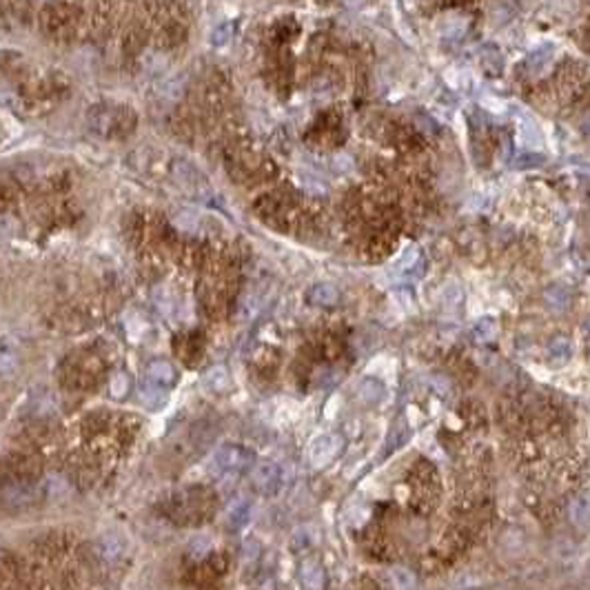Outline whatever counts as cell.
Segmentation results:
<instances>
[{
    "label": "cell",
    "mask_w": 590,
    "mask_h": 590,
    "mask_svg": "<svg viewBox=\"0 0 590 590\" xmlns=\"http://www.w3.org/2000/svg\"><path fill=\"white\" fill-rule=\"evenodd\" d=\"M568 517L575 526L590 530V495H577V497L570 500L568 504Z\"/></svg>",
    "instance_id": "obj_7"
},
{
    "label": "cell",
    "mask_w": 590,
    "mask_h": 590,
    "mask_svg": "<svg viewBox=\"0 0 590 590\" xmlns=\"http://www.w3.org/2000/svg\"><path fill=\"white\" fill-rule=\"evenodd\" d=\"M497 333H500V324L493 315L480 317V320L473 324V337H475V342H480V344L493 342L495 337H497Z\"/></svg>",
    "instance_id": "obj_11"
},
{
    "label": "cell",
    "mask_w": 590,
    "mask_h": 590,
    "mask_svg": "<svg viewBox=\"0 0 590 590\" xmlns=\"http://www.w3.org/2000/svg\"><path fill=\"white\" fill-rule=\"evenodd\" d=\"M147 376L153 384H158V386H171V384L175 382V369L164 360H153L151 364H149Z\"/></svg>",
    "instance_id": "obj_10"
},
{
    "label": "cell",
    "mask_w": 590,
    "mask_h": 590,
    "mask_svg": "<svg viewBox=\"0 0 590 590\" xmlns=\"http://www.w3.org/2000/svg\"><path fill=\"white\" fill-rule=\"evenodd\" d=\"M140 402H143V404L147 406V408H158V406H162L164 404V400H167V395H164V391L158 386V384H143V386H140Z\"/></svg>",
    "instance_id": "obj_13"
},
{
    "label": "cell",
    "mask_w": 590,
    "mask_h": 590,
    "mask_svg": "<svg viewBox=\"0 0 590 590\" xmlns=\"http://www.w3.org/2000/svg\"><path fill=\"white\" fill-rule=\"evenodd\" d=\"M213 548V544L211 541L207 539V537H198L191 544V555L193 557H204V555H209V550Z\"/></svg>",
    "instance_id": "obj_22"
},
{
    "label": "cell",
    "mask_w": 590,
    "mask_h": 590,
    "mask_svg": "<svg viewBox=\"0 0 590 590\" xmlns=\"http://www.w3.org/2000/svg\"><path fill=\"white\" fill-rule=\"evenodd\" d=\"M344 446L342 435L337 433H322L317 435L311 446H308V462L315 468H326L331 462H335V457L340 455Z\"/></svg>",
    "instance_id": "obj_1"
},
{
    "label": "cell",
    "mask_w": 590,
    "mask_h": 590,
    "mask_svg": "<svg viewBox=\"0 0 590 590\" xmlns=\"http://www.w3.org/2000/svg\"><path fill=\"white\" fill-rule=\"evenodd\" d=\"M100 555L102 557H107V559H116L120 552H123V544H120V539L118 537H102L100 539Z\"/></svg>",
    "instance_id": "obj_18"
},
{
    "label": "cell",
    "mask_w": 590,
    "mask_h": 590,
    "mask_svg": "<svg viewBox=\"0 0 590 590\" xmlns=\"http://www.w3.org/2000/svg\"><path fill=\"white\" fill-rule=\"evenodd\" d=\"M586 333H588V335H590V320H588V322H586Z\"/></svg>",
    "instance_id": "obj_24"
},
{
    "label": "cell",
    "mask_w": 590,
    "mask_h": 590,
    "mask_svg": "<svg viewBox=\"0 0 590 590\" xmlns=\"http://www.w3.org/2000/svg\"><path fill=\"white\" fill-rule=\"evenodd\" d=\"M129 389H131V384H129V378L125 376V373H118V376L111 380V384H109V393H111V395H114L116 400L127 397Z\"/></svg>",
    "instance_id": "obj_19"
},
{
    "label": "cell",
    "mask_w": 590,
    "mask_h": 590,
    "mask_svg": "<svg viewBox=\"0 0 590 590\" xmlns=\"http://www.w3.org/2000/svg\"><path fill=\"white\" fill-rule=\"evenodd\" d=\"M251 482L260 493L273 495V493H278L280 484H282V471H280V466L275 462H260V464L253 466Z\"/></svg>",
    "instance_id": "obj_3"
},
{
    "label": "cell",
    "mask_w": 590,
    "mask_h": 590,
    "mask_svg": "<svg viewBox=\"0 0 590 590\" xmlns=\"http://www.w3.org/2000/svg\"><path fill=\"white\" fill-rule=\"evenodd\" d=\"M202 386L207 389L209 393H215V395H220V393H224V391L231 386L229 371L224 369V367H213V369H209V371L202 376Z\"/></svg>",
    "instance_id": "obj_8"
},
{
    "label": "cell",
    "mask_w": 590,
    "mask_h": 590,
    "mask_svg": "<svg viewBox=\"0 0 590 590\" xmlns=\"http://www.w3.org/2000/svg\"><path fill=\"white\" fill-rule=\"evenodd\" d=\"M34 497H36V489H32V486H27V484L12 486V489L7 491V500L12 504H27Z\"/></svg>",
    "instance_id": "obj_17"
},
{
    "label": "cell",
    "mask_w": 590,
    "mask_h": 590,
    "mask_svg": "<svg viewBox=\"0 0 590 590\" xmlns=\"http://www.w3.org/2000/svg\"><path fill=\"white\" fill-rule=\"evenodd\" d=\"M358 397L364 404H380L386 400V384L378 378H364L358 382Z\"/></svg>",
    "instance_id": "obj_4"
},
{
    "label": "cell",
    "mask_w": 590,
    "mask_h": 590,
    "mask_svg": "<svg viewBox=\"0 0 590 590\" xmlns=\"http://www.w3.org/2000/svg\"><path fill=\"white\" fill-rule=\"evenodd\" d=\"M299 579H302V586L306 590H322L326 575H324V568L320 561H315V559L302 561V566H299Z\"/></svg>",
    "instance_id": "obj_5"
},
{
    "label": "cell",
    "mask_w": 590,
    "mask_h": 590,
    "mask_svg": "<svg viewBox=\"0 0 590 590\" xmlns=\"http://www.w3.org/2000/svg\"><path fill=\"white\" fill-rule=\"evenodd\" d=\"M544 302L548 304L550 311L561 313V311H566L568 304H570V291H568L564 284H552V286L546 288Z\"/></svg>",
    "instance_id": "obj_12"
},
{
    "label": "cell",
    "mask_w": 590,
    "mask_h": 590,
    "mask_svg": "<svg viewBox=\"0 0 590 590\" xmlns=\"http://www.w3.org/2000/svg\"><path fill=\"white\" fill-rule=\"evenodd\" d=\"M391 579H393V586L395 590H415L417 582H415V575L410 573L408 568L404 566H395L391 570Z\"/></svg>",
    "instance_id": "obj_16"
},
{
    "label": "cell",
    "mask_w": 590,
    "mask_h": 590,
    "mask_svg": "<svg viewBox=\"0 0 590 590\" xmlns=\"http://www.w3.org/2000/svg\"><path fill=\"white\" fill-rule=\"evenodd\" d=\"M18 371V355L12 346L0 344V378H12Z\"/></svg>",
    "instance_id": "obj_14"
},
{
    "label": "cell",
    "mask_w": 590,
    "mask_h": 590,
    "mask_svg": "<svg viewBox=\"0 0 590 590\" xmlns=\"http://www.w3.org/2000/svg\"><path fill=\"white\" fill-rule=\"evenodd\" d=\"M247 515H249V504H236L229 513L231 526H240V524L247 519Z\"/></svg>",
    "instance_id": "obj_20"
},
{
    "label": "cell",
    "mask_w": 590,
    "mask_h": 590,
    "mask_svg": "<svg viewBox=\"0 0 590 590\" xmlns=\"http://www.w3.org/2000/svg\"><path fill=\"white\" fill-rule=\"evenodd\" d=\"M546 358L552 364H566L570 358H573V342L568 337L559 335V337H552L546 346Z\"/></svg>",
    "instance_id": "obj_9"
},
{
    "label": "cell",
    "mask_w": 590,
    "mask_h": 590,
    "mask_svg": "<svg viewBox=\"0 0 590 590\" xmlns=\"http://www.w3.org/2000/svg\"><path fill=\"white\" fill-rule=\"evenodd\" d=\"M229 38H231V29H229V25H220V27H215L213 34H211V45L222 47V45H227V42H229Z\"/></svg>",
    "instance_id": "obj_21"
},
{
    "label": "cell",
    "mask_w": 590,
    "mask_h": 590,
    "mask_svg": "<svg viewBox=\"0 0 590 590\" xmlns=\"http://www.w3.org/2000/svg\"><path fill=\"white\" fill-rule=\"evenodd\" d=\"M552 47H539V49H535L532 51L530 56H528V67L535 71V73H541V71H546L548 67H550V62H552Z\"/></svg>",
    "instance_id": "obj_15"
},
{
    "label": "cell",
    "mask_w": 590,
    "mask_h": 590,
    "mask_svg": "<svg viewBox=\"0 0 590 590\" xmlns=\"http://www.w3.org/2000/svg\"><path fill=\"white\" fill-rule=\"evenodd\" d=\"M306 299H308V304H313V306H333L337 304V299H340V291H337V286L331 282H317L308 288Z\"/></svg>",
    "instance_id": "obj_6"
},
{
    "label": "cell",
    "mask_w": 590,
    "mask_h": 590,
    "mask_svg": "<svg viewBox=\"0 0 590 590\" xmlns=\"http://www.w3.org/2000/svg\"><path fill=\"white\" fill-rule=\"evenodd\" d=\"M342 3H344L346 7H351V9H360V7L367 5V0H342Z\"/></svg>",
    "instance_id": "obj_23"
},
{
    "label": "cell",
    "mask_w": 590,
    "mask_h": 590,
    "mask_svg": "<svg viewBox=\"0 0 590 590\" xmlns=\"http://www.w3.org/2000/svg\"><path fill=\"white\" fill-rule=\"evenodd\" d=\"M213 462H215V468H218V471L233 477V475L245 471V468L253 462V455H251V451H247L245 446L224 444L222 448L215 451Z\"/></svg>",
    "instance_id": "obj_2"
}]
</instances>
